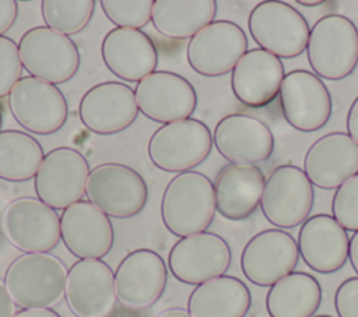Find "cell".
<instances>
[{"mask_svg":"<svg viewBox=\"0 0 358 317\" xmlns=\"http://www.w3.org/2000/svg\"><path fill=\"white\" fill-rule=\"evenodd\" d=\"M215 211L214 183L196 170L175 175L161 198L164 226L180 239L206 232Z\"/></svg>","mask_w":358,"mask_h":317,"instance_id":"obj_1","label":"cell"},{"mask_svg":"<svg viewBox=\"0 0 358 317\" xmlns=\"http://www.w3.org/2000/svg\"><path fill=\"white\" fill-rule=\"evenodd\" d=\"M67 271L50 253H24L7 267L4 285L15 306L52 309L64 297Z\"/></svg>","mask_w":358,"mask_h":317,"instance_id":"obj_2","label":"cell"},{"mask_svg":"<svg viewBox=\"0 0 358 317\" xmlns=\"http://www.w3.org/2000/svg\"><path fill=\"white\" fill-rule=\"evenodd\" d=\"M306 57L319 78L344 80L358 64L357 25L340 14L323 15L310 28Z\"/></svg>","mask_w":358,"mask_h":317,"instance_id":"obj_3","label":"cell"},{"mask_svg":"<svg viewBox=\"0 0 358 317\" xmlns=\"http://www.w3.org/2000/svg\"><path fill=\"white\" fill-rule=\"evenodd\" d=\"M213 148V134L206 123L186 119L157 128L148 140L151 163L169 173L189 172L203 163Z\"/></svg>","mask_w":358,"mask_h":317,"instance_id":"obj_4","label":"cell"},{"mask_svg":"<svg viewBox=\"0 0 358 317\" xmlns=\"http://www.w3.org/2000/svg\"><path fill=\"white\" fill-rule=\"evenodd\" d=\"M248 29L256 45L278 59H294L306 50L309 24L285 1H260L249 14Z\"/></svg>","mask_w":358,"mask_h":317,"instance_id":"obj_5","label":"cell"},{"mask_svg":"<svg viewBox=\"0 0 358 317\" xmlns=\"http://www.w3.org/2000/svg\"><path fill=\"white\" fill-rule=\"evenodd\" d=\"M85 196L109 218L127 219L143 211L148 198V187L143 176L133 168L106 162L91 169Z\"/></svg>","mask_w":358,"mask_h":317,"instance_id":"obj_6","label":"cell"},{"mask_svg":"<svg viewBox=\"0 0 358 317\" xmlns=\"http://www.w3.org/2000/svg\"><path fill=\"white\" fill-rule=\"evenodd\" d=\"M313 184L305 172L291 163L274 168L263 187L260 209L277 229H294L302 225L313 208Z\"/></svg>","mask_w":358,"mask_h":317,"instance_id":"obj_7","label":"cell"},{"mask_svg":"<svg viewBox=\"0 0 358 317\" xmlns=\"http://www.w3.org/2000/svg\"><path fill=\"white\" fill-rule=\"evenodd\" d=\"M22 68L53 85L70 81L80 67V52L69 36L39 25L24 32L18 42Z\"/></svg>","mask_w":358,"mask_h":317,"instance_id":"obj_8","label":"cell"},{"mask_svg":"<svg viewBox=\"0 0 358 317\" xmlns=\"http://www.w3.org/2000/svg\"><path fill=\"white\" fill-rule=\"evenodd\" d=\"M88 161L71 147H57L45 154L34 177V187L48 207L66 209L81 201L90 175Z\"/></svg>","mask_w":358,"mask_h":317,"instance_id":"obj_9","label":"cell"},{"mask_svg":"<svg viewBox=\"0 0 358 317\" xmlns=\"http://www.w3.org/2000/svg\"><path fill=\"white\" fill-rule=\"evenodd\" d=\"M8 108L15 121L28 133L49 135L59 131L69 115L63 92L39 78L22 77L8 95Z\"/></svg>","mask_w":358,"mask_h":317,"instance_id":"obj_10","label":"cell"},{"mask_svg":"<svg viewBox=\"0 0 358 317\" xmlns=\"http://www.w3.org/2000/svg\"><path fill=\"white\" fill-rule=\"evenodd\" d=\"M0 218L4 237L24 253H48L60 240V216L38 198L13 200Z\"/></svg>","mask_w":358,"mask_h":317,"instance_id":"obj_11","label":"cell"},{"mask_svg":"<svg viewBox=\"0 0 358 317\" xmlns=\"http://www.w3.org/2000/svg\"><path fill=\"white\" fill-rule=\"evenodd\" d=\"M280 108L285 121L302 133L324 127L331 116V95L315 73L296 68L285 74L280 87Z\"/></svg>","mask_w":358,"mask_h":317,"instance_id":"obj_12","label":"cell"},{"mask_svg":"<svg viewBox=\"0 0 358 317\" xmlns=\"http://www.w3.org/2000/svg\"><path fill=\"white\" fill-rule=\"evenodd\" d=\"M248 52L245 31L227 20L213 21L190 38L186 59L193 71L203 77H221L234 70Z\"/></svg>","mask_w":358,"mask_h":317,"instance_id":"obj_13","label":"cell"},{"mask_svg":"<svg viewBox=\"0 0 358 317\" xmlns=\"http://www.w3.org/2000/svg\"><path fill=\"white\" fill-rule=\"evenodd\" d=\"M232 261L231 247L224 237L201 232L179 239L168 254V268L183 283L200 285L225 275Z\"/></svg>","mask_w":358,"mask_h":317,"instance_id":"obj_14","label":"cell"},{"mask_svg":"<svg viewBox=\"0 0 358 317\" xmlns=\"http://www.w3.org/2000/svg\"><path fill=\"white\" fill-rule=\"evenodd\" d=\"M168 281L164 258L151 249L127 253L115 271L117 302L129 309L145 310L159 300Z\"/></svg>","mask_w":358,"mask_h":317,"instance_id":"obj_15","label":"cell"},{"mask_svg":"<svg viewBox=\"0 0 358 317\" xmlns=\"http://www.w3.org/2000/svg\"><path fill=\"white\" fill-rule=\"evenodd\" d=\"M299 260L294 236L282 229H264L245 244L241 270L253 285L266 288L294 272Z\"/></svg>","mask_w":358,"mask_h":317,"instance_id":"obj_16","label":"cell"},{"mask_svg":"<svg viewBox=\"0 0 358 317\" xmlns=\"http://www.w3.org/2000/svg\"><path fill=\"white\" fill-rule=\"evenodd\" d=\"M138 110L150 120L168 124L190 119L197 106L193 85L172 71H154L134 88Z\"/></svg>","mask_w":358,"mask_h":317,"instance_id":"obj_17","label":"cell"},{"mask_svg":"<svg viewBox=\"0 0 358 317\" xmlns=\"http://www.w3.org/2000/svg\"><path fill=\"white\" fill-rule=\"evenodd\" d=\"M64 297L76 317H108L116 307L115 272L102 260H78L67 271Z\"/></svg>","mask_w":358,"mask_h":317,"instance_id":"obj_18","label":"cell"},{"mask_svg":"<svg viewBox=\"0 0 358 317\" xmlns=\"http://www.w3.org/2000/svg\"><path fill=\"white\" fill-rule=\"evenodd\" d=\"M80 120L90 131L110 135L126 130L137 119L134 89L119 81H105L91 87L78 103Z\"/></svg>","mask_w":358,"mask_h":317,"instance_id":"obj_19","label":"cell"},{"mask_svg":"<svg viewBox=\"0 0 358 317\" xmlns=\"http://www.w3.org/2000/svg\"><path fill=\"white\" fill-rule=\"evenodd\" d=\"M213 144L228 162L255 165L271 156L274 135L264 121L249 115L232 113L215 124Z\"/></svg>","mask_w":358,"mask_h":317,"instance_id":"obj_20","label":"cell"},{"mask_svg":"<svg viewBox=\"0 0 358 317\" xmlns=\"http://www.w3.org/2000/svg\"><path fill=\"white\" fill-rule=\"evenodd\" d=\"M60 237L74 257L101 260L113 246L115 230L108 215L90 201L81 200L63 209Z\"/></svg>","mask_w":358,"mask_h":317,"instance_id":"obj_21","label":"cell"},{"mask_svg":"<svg viewBox=\"0 0 358 317\" xmlns=\"http://www.w3.org/2000/svg\"><path fill=\"white\" fill-rule=\"evenodd\" d=\"M296 244L302 261L319 274L337 272L348 258L347 230L329 214L309 216L298 230Z\"/></svg>","mask_w":358,"mask_h":317,"instance_id":"obj_22","label":"cell"},{"mask_svg":"<svg viewBox=\"0 0 358 317\" xmlns=\"http://www.w3.org/2000/svg\"><path fill=\"white\" fill-rule=\"evenodd\" d=\"M303 172L313 186L336 190L358 173V144L343 131L319 137L305 154Z\"/></svg>","mask_w":358,"mask_h":317,"instance_id":"obj_23","label":"cell"},{"mask_svg":"<svg viewBox=\"0 0 358 317\" xmlns=\"http://www.w3.org/2000/svg\"><path fill=\"white\" fill-rule=\"evenodd\" d=\"M106 68L117 78L138 82L155 71L158 52L151 38L141 29L115 28L101 43Z\"/></svg>","mask_w":358,"mask_h":317,"instance_id":"obj_24","label":"cell"},{"mask_svg":"<svg viewBox=\"0 0 358 317\" xmlns=\"http://www.w3.org/2000/svg\"><path fill=\"white\" fill-rule=\"evenodd\" d=\"M231 73L235 98L249 108H263L271 103L285 77L281 59L260 47L248 50Z\"/></svg>","mask_w":358,"mask_h":317,"instance_id":"obj_25","label":"cell"},{"mask_svg":"<svg viewBox=\"0 0 358 317\" xmlns=\"http://www.w3.org/2000/svg\"><path fill=\"white\" fill-rule=\"evenodd\" d=\"M266 177L256 165L228 163L214 179L215 208L228 221L248 219L260 205Z\"/></svg>","mask_w":358,"mask_h":317,"instance_id":"obj_26","label":"cell"},{"mask_svg":"<svg viewBox=\"0 0 358 317\" xmlns=\"http://www.w3.org/2000/svg\"><path fill=\"white\" fill-rule=\"evenodd\" d=\"M250 306L249 288L232 275H221L194 286L187 299L192 317H246Z\"/></svg>","mask_w":358,"mask_h":317,"instance_id":"obj_27","label":"cell"},{"mask_svg":"<svg viewBox=\"0 0 358 317\" xmlns=\"http://www.w3.org/2000/svg\"><path fill=\"white\" fill-rule=\"evenodd\" d=\"M322 296V286L313 275L294 271L270 286L266 310L270 317H313Z\"/></svg>","mask_w":358,"mask_h":317,"instance_id":"obj_28","label":"cell"},{"mask_svg":"<svg viewBox=\"0 0 358 317\" xmlns=\"http://www.w3.org/2000/svg\"><path fill=\"white\" fill-rule=\"evenodd\" d=\"M217 14L214 0H155L152 6V27L169 39H190Z\"/></svg>","mask_w":358,"mask_h":317,"instance_id":"obj_29","label":"cell"},{"mask_svg":"<svg viewBox=\"0 0 358 317\" xmlns=\"http://www.w3.org/2000/svg\"><path fill=\"white\" fill-rule=\"evenodd\" d=\"M45 152L39 141L20 130L0 131V179L21 183L35 177Z\"/></svg>","mask_w":358,"mask_h":317,"instance_id":"obj_30","label":"cell"},{"mask_svg":"<svg viewBox=\"0 0 358 317\" xmlns=\"http://www.w3.org/2000/svg\"><path fill=\"white\" fill-rule=\"evenodd\" d=\"M94 0H43L41 13L45 27L64 36L81 32L92 18Z\"/></svg>","mask_w":358,"mask_h":317,"instance_id":"obj_31","label":"cell"},{"mask_svg":"<svg viewBox=\"0 0 358 317\" xmlns=\"http://www.w3.org/2000/svg\"><path fill=\"white\" fill-rule=\"evenodd\" d=\"M101 8L116 28L140 29L152 17V0H102Z\"/></svg>","mask_w":358,"mask_h":317,"instance_id":"obj_32","label":"cell"},{"mask_svg":"<svg viewBox=\"0 0 358 317\" xmlns=\"http://www.w3.org/2000/svg\"><path fill=\"white\" fill-rule=\"evenodd\" d=\"M331 216L345 230H358V173L336 189L331 198Z\"/></svg>","mask_w":358,"mask_h":317,"instance_id":"obj_33","label":"cell"},{"mask_svg":"<svg viewBox=\"0 0 358 317\" xmlns=\"http://www.w3.org/2000/svg\"><path fill=\"white\" fill-rule=\"evenodd\" d=\"M22 63L18 45L7 36H0V98L8 96L22 78Z\"/></svg>","mask_w":358,"mask_h":317,"instance_id":"obj_34","label":"cell"},{"mask_svg":"<svg viewBox=\"0 0 358 317\" xmlns=\"http://www.w3.org/2000/svg\"><path fill=\"white\" fill-rule=\"evenodd\" d=\"M334 309L338 317H358V277H350L337 286Z\"/></svg>","mask_w":358,"mask_h":317,"instance_id":"obj_35","label":"cell"},{"mask_svg":"<svg viewBox=\"0 0 358 317\" xmlns=\"http://www.w3.org/2000/svg\"><path fill=\"white\" fill-rule=\"evenodd\" d=\"M18 15V4L14 0H0V36L14 25Z\"/></svg>","mask_w":358,"mask_h":317,"instance_id":"obj_36","label":"cell"},{"mask_svg":"<svg viewBox=\"0 0 358 317\" xmlns=\"http://www.w3.org/2000/svg\"><path fill=\"white\" fill-rule=\"evenodd\" d=\"M345 127H347V134L358 144V95L352 101L347 119H345Z\"/></svg>","mask_w":358,"mask_h":317,"instance_id":"obj_37","label":"cell"},{"mask_svg":"<svg viewBox=\"0 0 358 317\" xmlns=\"http://www.w3.org/2000/svg\"><path fill=\"white\" fill-rule=\"evenodd\" d=\"M15 314V304L10 297L4 281L0 279V317H13Z\"/></svg>","mask_w":358,"mask_h":317,"instance_id":"obj_38","label":"cell"},{"mask_svg":"<svg viewBox=\"0 0 358 317\" xmlns=\"http://www.w3.org/2000/svg\"><path fill=\"white\" fill-rule=\"evenodd\" d=\"M13 317H60L52 309H21Z\"/></svg>","mask_w":358,"mask_h":317,"instance_id":"obj_39","label":"cell"},{"mask_svg":"<svg viewBox=\"0 0 358 317\" xmlns=\"http://www.w3.org/2000/svg\"><path fill=\"white\" fill-rule=\"evenodd\" d=\"M348 260L352 270L358 275V230L350 237V249H348Z\"/></svg>","mask_w":358,"mask_h":317,"instance_id":"obj_40","label":"cell"},{"mask_svg":"<svg viewBox=\"0 0 358 317\" xmlns=\"http://www.w3.org/2000/svg\"><path fill=\"white\" fill-rule=\"evenodd\" d=\"M108 317H148V314L144 310L129 309V307H124L120 304V306L115 307Z\"/></svg>","mask_w":358,"mask_h":317,"instance_id":"obj_41","label":"cell"},{"mask_svg":"<svg viewBox=\"0 0 358 317\" xmlns=\"http://www.w3.org/2000/svg\"><path fill=\"white\" fill-rule=\"evenodd\" d=\"M157 317H192L186 309L182 307H171L161 311Z\"/></svg>","mask_w":358,"mask_h":317,"instance_id":"obj_42","label":"cell"},{"mask_svg":"<svg viewBox=\"0 0 358 317\" xmlns=\"http://www.w3.org/2000/svg\"><path fill=\"white\" fill-rule=\"evenodd\" d=\"M296 3H298V4H301V6H305V7H316V6H322V4H324V1H322V0H313V1L298 0Z\"/></svg>","mask_w":358,"mask_h":317,"instance_id":"obj_43","label":"cell"},{"mask_svg":"<svg viewBox=\"0 0 358 317\" xmlns=\"http://www.w3.org/2000/svg\"><path fill=\"white\" fill-rule=\"evenodd\" d=\"M3 229H1V218H0V242H1V239H3Z\"/></svg>","mask_w":358,"mask_h":317,"instance_id":"obj_44","label":"cell"},{"mask_svg":"<svg viewBox=\"0 0 358 317\" xmlns=\"http://www.w3.org/2000/svg\"><path fill=\"white\" fill-rule=\"evenodd\" d=\"M313 317H333V316H329V314H319V316H313Z\"/></svg>","mask_w":358,"mask_h":317,"instance_id":"obj_45","label":"cell"},{"mask_svg":"<svg viewBox=\"0 0 358 317\" xmlns=\"http://www.w3.org/2000/svg\"><path fill=\"white\" fill-rule=\"evenodd\" d=\"M1 124H3V119H1V113H0V130H1Z\"/></svg>","mask_w":358,"mask_h":317,"instance_id":"obj_46","label":"cell"}]
</instances>
